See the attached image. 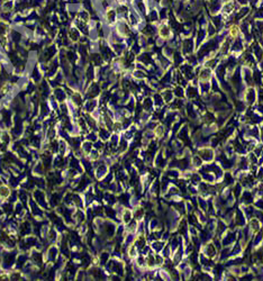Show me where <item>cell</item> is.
Returning <instances> with one entry per match:
<instances>
[{
    "mask_svg": "<svg viewBox=\"0 0 263 281\" xmlns=\"http://www.w3.org/2000/svg\"><path fill=\"white\" fill-rule=\"evenodd\" d=\"M251 227H252L253 232L256 233V232H259V229H260V224H259V222H258L256 219H252V221H251Z\"/></svg>",
    "mask_w": 263,
    "mask_h": 281,
    "instance_id": "7a4b0ae2",
    "label": "cell"
},
{
    "mask_svg": "<svg viewBox=\"0 0 263 281\" xmlns=\"http://www.w3.org/2000/svg\"><path fill=\"white\" fill-rule=\"evenodd\" d=\"M223 1H229V0H223Z\"/></svg>",
    "mask_w": 263,
    "mask_h": 281,
    "instance_id": "277c9868",
    "label": "cell"
},
{
    "mask_svg": "<svg viewBox=\"0 0 263 281\" xmlns=\"http://www.w3.org/2000/svg\"><path fill=\"white\" fill-rule=\"evenodd\" d=\"M209 76H210V70H208V69H205V70H203V71L200 72L199 79H200L201 81H207V80L209 79Z\"/></svg>",
    "mask_w": 263,
    "mask_h": 281,
    "instance_id": "6da1fadb",
    "label": "cell"
},
{
    "mask_svg": "<svg viewBox=\"0 0 263 281\" xmlns=\"http://www.w3.org/2000/svg\"><path fill=\"white\" fill-rule=\"evenodd\" d=\"M229 35H230L232 37H236V36L238 35V28H237L236 26H232L230 29H229Z\"/></svg>",
    "mask_w": 263,
    "mask_h": 281,
    "instance_id": "3957f363",
    "label": "cell"
}]
</instances>
